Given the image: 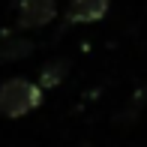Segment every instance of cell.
I'll use <instances>...</instances> for the list:
<instances>
[{
  "label": "cell",
  "mask_w": 147,
  "mask_h": 147,
  "mask_svg": "<svg viewBox=\"0 0 147 147\" xmlns=\"http://www.w3.org/2000/svg\"><path fill=\"white\" fill-rule=\"evenodd\" d=\"M42 102V87L27 78H9L0 84V114L3 117H24Z\"/></svg>",
  "instance_id": "obj_1"
},
{
  "label": "cell",
  "mask_w": 147,
  "mask_h": 147,
  "mask_svg": "<svg viewBox=\"0 0 147 147\" xmlns=\"http://www.w3.org/2000/svg\"><path fill=\"white\" fill-rule=\"evenodd\" d=\"M57 15V3L54 0H18V27L24 30H36L51 24Z\"/></svg>",
  "instance_id": "obj_2"
},
{
  "label": "cell",
  "mask_w": 147,
  "mask_h": 147,
  "mask_svg": "<svg viewBox=\"0 0 147 147\" xmlns=\"http://www.w3.org/2000/svg\"><path fill=\"white\" fill-rule=\"evenodd\" d=\"M111 0H66V21L69 24H93L108 15Z\"/></svg>",
  "instance_id": "obj_3"
},
{
  "label": "cell",
  "mask_w": 147,
  "mask_h": 147,
  "mask_svg": "<svg viewBox=\"0 0 147 147\" xmlns=\"http://www.w3.org/2000/svg\"><path fill=\"white\" fill-rule=\"evenodd\" d=\"M66 72H69V60H63V57L48 60L42 66V72H39V87H57L66 78Z\"/></svg>",
  "instance_id": "obj_4"
},
{
  "label": "cell",
  "mask_w": 147,
  "mask_h": 147,
  "mask_svg": "<svg viewBox=\"0 0 147 147\" xmlns=\"http://www.w3.org/2000/svg\"><path fill=\"white\" fill-rule=\"evenodd\" d=\"M30 51H33V42H27L21 36H9V39L0 42V60H21Z\"/></svg>",
  "instance_id": "obj_5"
}]
</instances>
